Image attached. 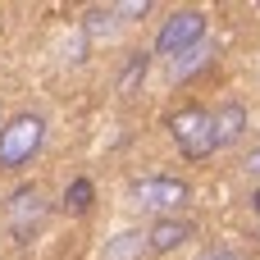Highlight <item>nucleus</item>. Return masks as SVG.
<instances>
[{"label":"nucleus","instance_id":"nucleus-1","mask_svg":"<svg viewBox=\"0 0 260 260\" xmlns=\"http://www.w3.org/2000/svg\"><path fill=\"white\" fill-rule=\"evenodd\" d=\"M46 142V119L41 114H18L0 128V169H23Z\"/></svg>","mask_w":260,"mask_h":260},{"label":"nucleus","instance_id":"nucleus-2","mask_svg":"<svg viewBox=\"0 0 260 260\" xmlns=\"http://www.w3.org/2000/svg\"><path fill=\"white\" fill-rule=\"evenodd\" d=\"M128 206H137V210H146V215L169 219L174 210H183V206H187V183H183V178H142V183H133V187H128Z\"/></svg>","mask_w":260,"mask_h":260},{"label":"nucleus","instance_id":"nucleus-3","mask_svg":"<svg viewBox=\"0 0 260 260\" xmlns=\"http://www.w3.org/2000/svg\"><path fill=\"white\" fill-rule=\"evenodd\" d=\"M197 41H206V14L201 9H178V14L165 18V27L155 37V55H169L174 59L187 46H197Z\"/></svg>","mask_w":260,"mask_h":260},{"label":"nucleus","instance_id":"nucleus-4","mask_svg":"<svg viewBox=\"0 0 260 260\" xmlns=\"http://www.w3.org/2000/svg\"><path fill=\"white\" fill-rule=\"evenodd\" d=\"M174 142L192 155V160H206L210 151H215V137H210V114L201 110V105H187V110H178L174 114Z\"/></svg>","mask_w":260,"mask_h":260},{"label":"nucleus","instance_id":"nucleus-5","mask_svg":"<svg viewBox=\"0 0 260 260\" xmlns=\"http://www.w3.org/2000/svg\"><path fill=\"white\" fill-rule=\"evenodd\" d=\"M41 219H46V197H41V187H18L14 197H9V206H5V224H9V233L18 238V242H27L37 229H41Z\"/></svg>","mask_w":260,"mask_h":260},{"label":"nucleus","instance_id":"nucleus-6","mask_svg":"<svg viewBox=\"0 0 260 260\" xmlns=\"http://www.w3.org/2000/svg\"><path fill=\"white\" fill-rule=\"evenodd\" d=\"M242 133H247V110H242V105H224V110H215V114H210L215 151H219V146H233Z\"/></svg>","mask_w":260,"mask_h":260},{"label":"nucleus","instance_id":"nucleus-7","mask_svg":"<svg viewBox=\"0 0 260 260\" xmlns=\"http://www.w3.org/2000/svg\"><path fill=\"white\" fill-rule=\"evenodd\" d=\"M187 238H192V229H187L183 219H155V224L146 229V251L165 256V251H178Z\"/></svg>","mask_w":260,"mask_h":260},{"label":"nucleus","instance_id":"nucleus-8","mask_svg":"<svg viewBox=\"0 0 260 260\" xmlns=\"http://www.w3.org/2000/svg\"><path fill=\"white\" fill-rule=\"evenodd\" d=\"M210 59H215V46H210V41H197V46H187L183 55L169 59V78H174V82H187V78H192L197 69H206Z\"/></svg>","mask_w":260,"mask_h":260},{"label":"nucleus","instance_id":"nucleus-9","mask_svg":"<svg viewBox=\"0 0 260 260\" xmlns=\"http://www.w3.org/2000/svg\"><path fill=\"white\" fill-rule=\"evenodd\" d=\"M142 256H151L146 251V229H128V233L110 238V247H105V260H142Z\"/></svg>","mask_w":260,"mask_h":260},{"label":"nucleus","instance_id":"nucleus-10","mask_svg":"<svg viewBox=\"0 0 260 260\" xmlns=\"http://www.w3.org/2000/svg\"><path fill=\"white\" fill-rule=\"evenodd\" d=\"M82 32H87L91 41H110V37L119 32V14H114V5H110V9H91L87 23H82Z\"/></svg>","mask_w":260,"mask_h":260},{"label":"nucleus","instance_id":"nucleus-11","mask_svg":"<svg viewBox=\"0 0 260 260\" xmlns=\"http://www.w3.org/2000/svg\"><path fill=\"white\" fill-rule=\"evenodd\" d=\"M146 69H151V55L146 50H133L128 64H123V78H119V96H137V82L146 78Z\"/></svg>","mask_w":260,"mask_h":260},{"label":"nucleus","instance_id":"nucleus-12","mask_svg":"<svg viewBox=\"0 0 260 260\" xmlns=\"http://www.w3.org/2000/svg\"><path fill=\"white\" fill-rule=\"evenodd\" d=\"M91 197H96V187H91V178H73V183L64 187V206H69L73 215H82V210L91 206Z\"/></svg>","mask_w":260,"mask_h":260},{"label":"nucleus","instance_id":"nucleus-13","mask_svg":"<svg viewBox=\"0 0 260 260\" xmlns=\"http://www.w3.org/2000/svg\"><path fill=\"white\" fill-rule=\"evenodd\" d=\"M114 14H119V23L123 18H142V14H151V0H123V5H114Z\"/></svg>","mask_w":260,"mask_h":260},{"label":"nucleus","instance_id":"nucleus-14","mask_svg":"<svg viewBox=\"0 0 260 260\" xmlns=\"http://www.w3.org/2000/svg\"><path fill=\"white\" fill-rule=\"evenodd\" d=\"M201 260H238V256H233V251H206Z\"/></svg>","mask_w":260,"mask_h":260},{"label":"nucleus","instance_id":"nucleus-15","mask_svg":"<svg viewBox=\"0 0 260 260\" xmlns=\"http://www.w3.org/2000/svg\"><path fill=\"white\" fill-rule=\"evenodd\" d=\"M247 165H251V174H260V146L251 151V160H247Z\"/></svg>","mask_w":260,"mask_h":260},{"label":"nucleus","instance_id":"nucleus-16","mask_svg":"<svg viewBox=\"0 0 260 260\" xmlns=\"http://www.w3.org/2000/svg\"><path fill=\"white\" fill-rule=\"evenodd\" d=\"M251 206H256V210H260V192H251Z\"/></svg>","mask_w":260,"mask_h":260}]
</instances>
